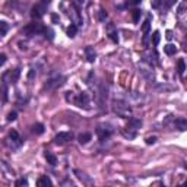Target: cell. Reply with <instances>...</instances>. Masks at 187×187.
I'll list each match as a JSON object with an SVG mask.
<instances>
[{
	"mask_svg": "<svg viewBox=\"0 0 187 187\" xmlns=\"http://www.w3.org/2000/svg\"><path fill=\"white\" fill-rule=\"evenodd\" d=\"M177 187H183V186H177Z\"/></svg>",
	"mask_w": 187,
	"mask_h": 187,
	"instance_id": "e575fe53",
	"label": "cell"
},
{
	"mask_svg": "<svg viewBox=\"0 0 187 187\" xmlns=\"http://www.w3.org/2000/svg\"><path fill=\"white\" fill-rule=\"evenodd\" d=\"M78 140H79L81 145H86V143L91 140V135H89V133H81V135L78 136Z\"/></svg>",
	"mask_w": 187,
	"mask_h": 187,
	"instance_id": "30bf717a",
	"label": "cell"
},
{
	"mask_svg": "<svg viewBox=\"0 0 187 187\" xmlns=\"http://www.w3.org/2000/svg\"><path fill=\"white\" fill-rule=\"evenodd\" d=\"M15 187H28V180L27 178H19L15 183Z\"/></svg>",
	"mask_w": 187,
	"mask_h": 187,
	"instance_id": "ffe728a7",
	"label": "cell"
},
{
	"mask_svg": "<svg viewBox=\"0 0 187 187\" xmlns=\"http://www.w3.org/2000/svg\"><path fill=\"white\" fill-rule=\"evenodd\" d=\"M132 18H133V22H135V24H138L140 19V10L139 9L133 10V12H132Z\"/></svg>",
	"mask_w": 187,
	"mask_h": 187,
	"instance_id": "d6986e66",
	"label": "cell"
},
{
	"mask_svg": "<svg viewBox=\"0 0 187 187\" xmlns=\"http://www.w3.org/2000/svg\"><path fill=\"white\" fill-rule=\"evenodd\" d=\"M183 187H187V180L184 181V184H183Z\"/></svg>",
	"mask_w": 187,
	"mask_h": 187,
	"instance_id": "836d02e7",
	"label": "cell"
},
{
	"mask_svg": "<svg viewBox=\"0 0 187 187\" xmlns=\"http://www.w3.org/2000/svg\"><path fill=\"white\" fill-rule=\"evenodd\" d=\"M149 28H151V16H148V18H146V21L143 22V25H142V31H143V34H145V35H148Z\"/></svg>",
	"mask_w": 187,
	"mask_h": 187,
	"instance_id": "9a60e30c",
	"label": "cell"
},
{
	"mask_svg": "<svg viewBox=\"0 0 187 187\" xmlns=\"http://www.w3.org/2000/svg\"><path fill=\"white\" fill-rule=\"evenodd\" d=\"M164 51H165V54L173 56V54H176V51H177V47L174 46V44H167V46L164 47Z\"/></svg>",
	"mask_w": 187,
	"mask_h": 187,
	"instance_id": "7c38bea8",
	"label": "cell"
},
{
	"mask_svg": "<svg viewBox=\"0 0 187 187\" xmlns=\"http://www.w3.org/2000/svg\"><path fill=\"white\" fill-rule=\"evenodd\" d=\"M24 32L25 34H28V35H34V34H37V32H44V27H41L40 24H29L27 25L25 28H24Z\"/></svg>",
	"mask_w": 187,
	"mask_h": 187,
	"instance_id": "7a4b0ae2",
	"label": "cell"
},
{
	"mask_svg": "<svg viewBox=\"0 0 187 187\" xmlns=\"http://www.w3.org/2000/svg\"><path fill=\"white\" fill-rule=\"evenodd\" d=\"M157 142V138L155 136H152V138H146V143L148 145H152V143H155Z\"/></svg>",
	"mask_w": 187,
	"mask_h": 187,
	"instance_id": "4316f807",
	"label": "cell"
},
{
	"mask_svg": "<svg viewBox=\"0 0 187 187\" xmlns=\"http://www.w3.org/2000/svg\"><path fill=\"white\" fill-rule=\"evenodd\" d=\"M159 40H161V34H159V31H155V32H154V35H152L154 46H158V44H159Z\"/></svg>",
	"mask_w": 187,
	"mask_h": 187,
	"instance_id": "7402d4cb",
	"label": "cell"
},
{
	"mask_svg": "<svg viewBox=\"0 0 187 187\" xmlns=\"http://www.w3.org/2000/svg\"><path fill=\"white\" fill-rule=\"evenodd\" d=\"M73 139V135L70 133V132H60V133H57L54 140H56V143H66V142H69V140Z\"/></svg>",
	"mask_w": 187,
	"mask_h": 187,
	"instance_id": "3957f363",
	"label": "cell"
},
{
	"mask_svg": "<svg viewBox=\"0 0 187 187\" xmlns=\"http://www.w3.org/2000/svg\"><path fill=\"white\" fill-rule=\"evenodd\" d=\"M44 34H46V38H48L50 41L54 38V32H53V29L50 28H44Z\"/></svg>",
	"mask_w": 187,
	"mask_h": 187,
	"instance_id": "603a6c76",
	"label": "cell"
},
{
	"mask_svg": "<svg viewBox=\"0 0 187 187\" xmlns=\"http://www.w3.org/2000/svg\"><path fill=\"white\" fill-rule=\"evenodd\" d=\"M9 138H10V140L15 142L16 145H21V143H22V142H21V138H19V135H18V132L13 130V129L9 132Z\"/></svg>",
	"mask_w": 187,
	"mask_h": 187,
	"instance_id": "8fae6325",
	"label": "cell"
},
{
	"mask_svg": "<svg viewBox=\"0 0 187 187\" xmlns=\"http://www.w3.org/2000/svg\"><path fill=\"white\" fill-rule=\"evenodd\" d=\"M159 5H161V2H154L152 3V8H158Z\"/></svg>",
	"mask_w": 187,
	"mask_h": 187,
	"instance_id": "d6a6232c",
	"label": "cell"
},
{
	"mask_svg": "<svg viewBox=\"0 0 187 187\" xmlns=\"http://www.w3.org/2000/svg\"><path fill=\"white\" fill-rule=\"evenodd\" d=\"M6 63V54H0V65L3 66Z\"/></svg>",
	"mask_w": 187,
	"mask_h": 187,
	"instance_id": "f546056e",
	"label": "cell"
},
{
	"mask_svg": "<svg viewBox=\"0 0 187 187\" xmlns=\"http://www.w3.org/2000/svg\"><path fill=\"white\" fill-rule=\"evenodd\" d=\"M44 157H46L47 162L50 164V165H56L57 164V158L54 154H51V152H48V151H46V154H44Z\"/></svg>",
	"mask_w": 187,
	"mask_h": 187,
	"instance_id": "9c48e42d",
	"label": "cell"
},
{
	"mask_svg": "<svg viewBox=\"0 0 187 187\" xmlns=\"http://www.w3.org/2000/svg\"><path fill=\"white\" fill-rule=\"evenodd\" d=\"M47 6H48V2H43V3L35 5V6L32 8V10H31V16L34 19H40L44 15V12L47 10Z\"/></svg>",
	"mask_w": 187,
	"mask_h": 187,
	"instance_id": "6da1fadb",
	"label": "cell"
},
{
	"mask_svg": "<svg viewBox=\"0 0 187 187\" xmlns=\"http://www.w3.org/2000/svg\"><path fill=\"white\" fill-rule=\"evenodd\" d=\"M129 126L133 127V130H136V129H140V126H142V122L138 120V119H130L129 120Z\"/></svg>",
	"mask_w": 187,
	"mask_h": 187,
	"instance_id": "5bb4252c",
	"label": "cell"
},
{
	"mask_svg": "<svg viewBox=\"0 0 187 187\" xmlns=\"http://www.w3.org/2000/svg\"><path fill=\"white\" fill-rule=\"evenodd\" d=\"M76 104H78V107L89 108V95H88V92L81 94V95L78 97V100H76Z\"/></svg>",
	"mask_w": 187,
	"mask_h": 187,
	"instance_id": "5b68a950",
	"label": "cell"
},
{
	"mask_svg": "<svg viewBox=\"0 0 187 187\" xmlns=\"http://www.w3.org/2000/svg\"><path fill=\"white\" fill-rule=\"evenodd\" d=\"M37 186L38 187H51V181H50V178L47 177V176H43L37 181Z\"/></svg>",
	"mask_w": 187,
	"mask_h": 187,
	"instance_id": "ba28073f",
	"label": "cell"
},
{
	"mask_svg": "<svg viewBox=\"0 0 187 187\" xmlns=\"http://www.w3.org/2000/svg\"><path fill=\"white\" fill-rule=\"evenodd\" d=\"M76 31H78V28H76V25H70L69 28H67V35L70 38H73L76 35Z\"/></svg>",
	"mask_w": 187,
	"mask_h": 187,
	"instance_id": "44dd1931",
	"label": "cell"
},
{
	"mask_svg": "<svg viewBox=\"0 0 187 187\" xmlns=\"http://www.w3.org/2000/svg\"><path fill=\"white\" fill-rule=\"evenodd\" d=\"M184 70H186V63H184V60L183 59H180L177 63V72L178 75H183L184 73Z\"/></svg>",
	"mask_w": 187,
	"mask_h": 187,
	"instance_id": "e0dca14e",
	"label": "cell"
},
{
	"mask_svg": "<svg viewBox=\"0 0 187 187\" xmlns=\"http://www.w3.org/2000/svg\"><path fill=\"white\" fill-rule=\"evenodd\" d=\"M63 84H65V78H63V76H56V78H53V79H50V81L47 82L46 88L47 89H54V88L62 86Z\"/></svg>",
	"mask_w": 187,
	"mask_h": 187,
	"instance_id": "277c9868",
	"label": "cell"
},
{
	"mask_svg": "<svg viewBox=\"0 0 187 187\" xmlns=\"http://www.w3.org/2000/svg\"><path fill=\"white\" fill-rule=\"evenodd\" d=\"M51 21H53V22H57V21H59V16H57V15H51Z\"/></svg>",
	"mask_w": 187,
	"mask_h": 187,
	"instance_id": "1f68e13d",
	"label": "cell"
},
{
	"mask_svg": "<svg viewBox=\"0 0 187 187\" xmlns=\"http://www.w3.org/2000/svg\"><path fill=\"white\" fill-rule=\"evenodd\" d=\"M19 75H21V69L16 67L13 72H10V82H12V84H15V82L19 79Z\"/></svg>",
	"mask_w": 187,
	"mask_h": 187,
	"instance_id": "4fadbf2b",
	"label": "cell"
},
{
	"mask_svg": "<svg viewBox=\"0 0 187 187\" xmlns=\"http://www.w3.org/2000/svg\"><path fill=\"white\" fill-rule=\"evenodd\" d=\"M174 124H176V127H177L178 130H181V132L187 130V120L186 119H176V120H174Z\"/></svg>",
	"mask_w": 187,
	"mask_h": 187,
	"instance_id": "52a82bcc",
	"label": "cell"
},
{
	"mask_svg": "<svg viewBox=\"0 0 187 187\" xmlns=\"http://www.w3.org/2000/svg\"><path fill=\"white\" fill-rule=\"evenodd\" d=\"M32 132H34L35 135H43V133H44V126H43L41 123H37V124L32 126Z\"/></svg>",
	"mask_w": 187,
	"mask_h": 187,
	"instance_id": "2e32d148",
	"label": "cell"
},
{
	"mask_svg": "<svg viewBox=\"0 0 187 187\" xmlns=\"http://www.w3.org/2000/svg\"><path fill=\"white\" fill-rule=\"evenodd\" d=\"M165 37H167V40H171L173 38V31H167V35Z\"/></svg>",
	"mask_w": 187,
	"mask_h": 187,
	"instance_id": "4dcf8cb0",
	"label": "cell"
},
{
	"mask_svg": "<svg viewBox=\"0 0 187 187\" xmlns=\"http://www.w3.org/2000/svg\"><path fill=\"white\" fill-rule=\"evenodd\" d=\"M35 75H37V73H35V69H31V70H29V73H28V78H29V79H34Z\"/></svg>",
	"mask_w": 187,
	"mask_h": 187,
	"instance_id": "f1b7e54d",
	"label": "cell"
},
{
	"mask_svg": "<svg viewBox=\"0 0 187 187\" xmlns=\"http://www.w3.org/2000/svg\"><path fill=\"white\" fill-rule=\"evenodd\" d=\"M85 56H86V60H88L89 63H94V62H95V57H97V53L94 51L92 47H86V48H85Z\"/></svg>",
	"mask_w": 187,
	"mask_h": 187,
	"instance_id": "8992f818",
	"label": "cell"
},
{
	"mask_svg": "<svg viewBox=\"0 0 187 187\" xmlns=\"http://www.w3.org/2000/svg\"><path fill=\"white\" fill-rule=\"evenodd\" d=\"M16 117H18L16 111H10L9 116H8V122H15V120H16Z\"/></svg>",
	"mask_w": 187,
	"mask_h": 187,
	"instance_id": "cb8c5ba5",
	"label": "cell"
},
{
	"mask_svg": "<svg viewBox=\"0 0 187 187\" xmlns=\"http://www.w3.org/2000/svg\"><path fill=\"white\" fill-rule=\"evenodd\" d=\"M107 16H108V15H107V12H105V10H104V9L100 10V21H105Z\"/></svg>",
	"mask_w": 187,
	"mask_h": 187,
	"instance_id": "d4e9b609",
	"label": "cell"
},
{
	"mask_svg": "<svg viewBox=\"0 0 187 187\" xmlns=\"http://www.w3.org/2000/svg\"><path fill=\"white\" fill-rule=\"evenodd\" d=\"M6 32H8V24L5 21H2L0 22V37H5Z\"/></svg>",
	"mask_w": 187,
	"mask_h": 187,
	"instance_id": "ac0fdd59",
	"label": "cell"
},
{
	"mask_svg": "<svg viewBox=\"0 0 187 187\" xmlns=\"http://www.w3.org/2000/svg\"><path fill=\"white\" fill-rule=\"evenodd\" d=\"M110 38H111L114 43H119V35H117V32H110Z\"/></svg>",
	"mask_w": 187,
	"mask_h": 187,
	"instance_id": "484cf974",
	"label": "cell"
},
{
	"mask_svg": "<svg viewBox=\"0 0 187 187\" xmlns=\"http://www.w3.org/2000/svg\"><path fill=\"white\" fill-rule=\"evenodd\" d=\"M8 100V88H6V85H3V101H6Z\"/></svg>",
	"mask_w": 187,
	"mask_h": 187,
	"instance_id": "83f0119b",
	"label": "cell"
}]
</instances>
